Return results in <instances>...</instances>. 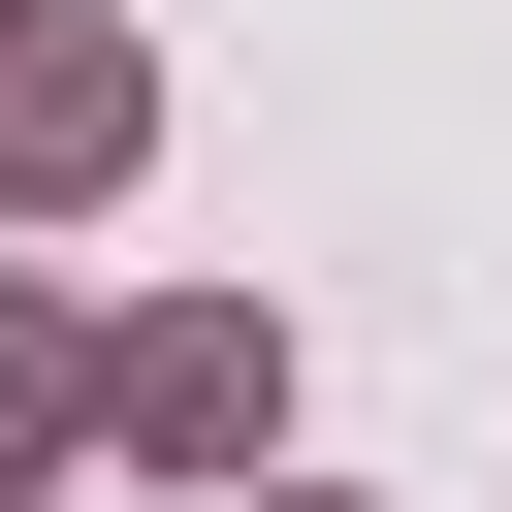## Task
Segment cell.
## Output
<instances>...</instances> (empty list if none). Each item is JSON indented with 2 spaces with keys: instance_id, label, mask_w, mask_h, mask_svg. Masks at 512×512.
<instances>
[{
  "instance_id": "6da1fadb",
  "label": "cell",
  "mask_w": 512,
  "mask_h": 512,
  "mask_svg": "<svg viewBox=\"0 0 512 512\" xmlns=\"http://www.w3.org/2000/svg\"><path fill=\"white\" fill-rule=\"evenodd\" d=\"M96 448H128V480H288V320H256V288L96 320Z\"/></svg>"
},
{
  "instance_id": "7a4b0ae2",
  "label": "cell",
  "mask_w": 512,
  "mask_h": 512,
  "mask_svg": "<svg viewBox=\"0 0 512 512\" xmlns=\"http://www.w3.org/2000/svg\"><path fill=\"white\" fill-rule=\"evenodd\" d=\"M128 160H160V64L96 0H0V224H96Z\"/></svg>"
},
{
  "instance_id": "3957f363",
  "label": "cell",
  "mask_w": 512,
  "mask_h": 512,
  "mask_svg": "<svg viewBox=\"0 0 512 512\" xmlns=\"http://www.w3.org/2000/svg\"><path fill=\"white\" fill-rule=\"evenodd\" d=\"M64 448H96V320H64V288H32V256H0V512H32V480H64Z\"/></svg>"
},
{
  "instance_id": "277c9868",
  "label": "cell",
  "mask_w": 512,
  "mask_h": 512,
  "mask_svg": "<svg viewBox=\"0 0 512 512\" xmlns=\"http://www.w3.org/2000/svg\"><path fill=\"white\" fill-rule=\"evenodd\" d=\"M224 512H320V480H224Z\"/></svg>"
}]
</instances>
